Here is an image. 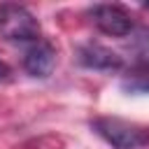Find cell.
<instances>
[{"label":"cell","mask_w":149,"mask_h":149,"mask_svg":"<svg viewBox=\"0 0 149 149\" xmlns=\"http://www.w3.org/2000/svg\"><path fill=\"white\" fill-rule=\"evenodd\" d=\"M91 128L107 142L112 149H140L149 144V130L135 123H128L116 116H100L91 121Z\"/></svg>","instance_id":"1"},{"label":"cell","mask_w":149,"mask_h":149,"mask_svg":"<svg viewBox=\"0 0 149 149\" xmlns=\"http://www.w3.org/2000/svg\"><path fill=\"white\" fill-rule=\"evenodd\" d=\"M0 35L9 42H37L40 23L28 7L5 2L0 5Z\"/></svg>","instance_id":"2"},{"label":"cell","mask_w":149,"mask_h":149,"mask_svg":"<svg viewBox=\"0 0 149 149\" xmlns=\"http://www.w3.org/2000/svg\"><path fill=\"white\" fill-rule=\"evenodd\" d=\"M88 19L100 33L109 37H126L135 30L133 16L119 5H93L88 9Z\"/></svg>","instance_id":"3"},{"label":"cell","mask_w":149,"mask_h":149,"mask_svg":"<svg viewBox=\"0 0 149 149\" xmlns=\"http://www.w3.org/2000/svg\"><path fill=\"white\" fill-rule=\"evenodd\" d=\"M54 65H56V49L47 40H37L23 54V70L30 77L44 79L54 72Z\"/></svg>","instance_id":"4"},{"label":"cell","mask_w":149,"mask_h":149,"mask_svg":"<svg viewBox=\"0 0 149 149\" xmlns=\"http://www.w3.org/2000/svg\"><path fill=\"white\" fill-rule=\"evenodd\" d=\"M77 61L84 68L91 70H119L123 65V58L112 51L109 47L100 44V42H86L77 49Z\"/></svg>","instance_id":"5"},{"label":"cell","mask_w":149,"mask_h":149,"mask_svg":"<svg viewBox=\"0 0 149 149\" xmlns=\"http://www.w3.org/2000/svg\"><path fill=\"white\" fill-rule=\"evenodd\" d=\"M123 91L128 93H149V70H135L123 79Z\"/></svg>","instance_id":"6"},{"label":"cell","mask_w":149,"mask_h":149,"mask_svg":"<svg viewBox=\"0 0 149 149\" xmlns=\"http://www.w3.org/2000/svg\"><path fill=\"white\" fill-rule=\"evenodd\" d=\"M7 74H9V65H7V63H2V61H0V79H5V77H7Z\"/></svg>","instance_id":"7"}]
</instances>
